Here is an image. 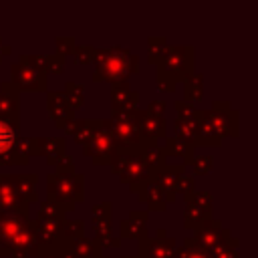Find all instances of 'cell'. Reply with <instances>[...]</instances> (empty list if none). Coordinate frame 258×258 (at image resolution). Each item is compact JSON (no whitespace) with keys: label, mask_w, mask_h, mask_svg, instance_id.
Wrapping results in <instances>:
<instances>
[{"label":"cell","mask_w":258,"mask_h":258,"mask_svg":"<svg viewBox=\"0 0 258 258\" xmlns=\"http://www.w3.org/2000/svg\"><path fill=\"white\" fill-rule=\"evenodd\" d=\"M95 83H127L131 75L139 73V56L129 52L127 48L113 46V48H95L93 56Z\"/></svg>","instance_id":"obj_1"},{"label":"cell","mask_w":258,"mask_h":258,"mask_svg":"<svg viewBox=\"0 0 258 258\" xmlns=\"http://www.w3.org/2000/svg\"><path fill=\"white\" fill-rule=\"evenodd\" d=\"M46 200L60 206L64 212H73L79 202L85 200V175H56L48 173L46 177Z\"/></svg>","instance_id":"obj_2"},{"label":"cell","mask_w":258,"mask_h":258,"mask_svg":"<svg viewBox=\"0 0 258 258\" xmlns=\"http://www.w3.org/2000/svg\"><path fill=\"white\" fill-rule=\"evenodd\" d=\"M109 165H111V171L121 179V183H127L133 194H141L151 183L149 169L137 159V155L131 149L117 147Z\"/></svg>","instance_id":"obj_3"},{"label":"cell","mask_w":258,"mask_h":258,"mask_svg":"<svg viewBox=\"0 0 258 258\" xmlns=\"http://www.w3.org/2000/svg\"><path fill=\"white\" fill-rule=\"evenodd\" d=\"M194 62H196L194 46H167L165 54L155 67L159 77H165L177 85V81H183L187 75L194 73Z\"/></svg>","instance_id":"obj_4"},{"label":"cell","mask_w":258,"mask_h":258,"mask_svg":"<svg viewBox=\"0 0 258 258\" xmlns=\"http://www.w3.org/2000/svg\"><path fill=\"white\" fill-rule=\"evenodd\" d=\"M117 151V143L109 131L107 119H95V131L87 145H83V153L93 159L95 165H107L111 163V157Z\"/></svg>","instance_id":"obj_5"},{"label":"cell","mask_w":258,"mask_h":258,"mask_svg":"<svg viewBox=\"0 0 258 258\" xmlns=\"http://www.w3.org/2000/svg\"><path fill=\"white\" fill-rule=\"evenodd\" d=\"M137 111L129 113V115H111V119H107L109 131L117 143V147H125V149H133L143 145L147 139L141 137L139 125H137Z\"/></svg>","instance_id":"obj_6"},{"label":"cell","mask_w":258,"mask_h":258,"mask_svg":"<svg viewBox=\"0 0 258 258\" xmlns=\"http://www.w3.org/2000/svg\"><path fill=\"white\" fill-rule=\"evenodd\" d=\"M46 77L44 73L36 71L34 67L26 64L24 60H16L14 64H10V83L20 91H28V93H44L46 91Z\"/></svg>","instance_id":"obj_7"},{"label":"cell","mask_w":258,"mask_h":258,"mask_svg":"<svg viewBox=\"0 0 258 258\" xmlns=\"http://www.w3.org/2000/svg\"><path fill=\"white\" fill-rule=\"evenodd\" d=\"M212 123L218 129L220 137H238L240 131V115L236 109H232V105L228 101H214L212 103V111H210Z\"/></svg>","instance_id":"obj_8"},{"label":"cell","mask_w":258,"mask_h":258,"mask_svg":"<svg viewBox=\"0 0 258 258\" xmlns=\"http://www.w3.org/2000/svg\"><path fill=\"white\" fill-rule=\"evenodd\" d=\"M46 107H48V113H50L54 125L58 129H62L64 133H71L73 125H75V111L69 105L64 93L62 91H48L46 93Z\"/></svg>","instance_id":"obj_9"},{"label":"cell","mask_w":258,"mask_h":258,"mask_svg":"<svg viewBox=\"0 0 258 258\" xmlns=\"http://www.w3.org/2000/svg\"><path fill=\"white\" fill-rule=\"evenodd\" d=\"M185 171V165L183 163H165L161 165L159 169L151 171V183H155L163 196H165V202L171 204L175 200V187H177V179L183 175Z\"/></svg>","instance_id":"obj_10"},{"label":"cell","mask_w":258,"mask_h":258,"mask_svg":"<svg viewBox=\"0 0 258 258\" xmlns=\"http://www.w3.org/2000/svg\"><path fill=\"white\" fill-rule=\"evenodd\" d=\"M0 119L16 127L20 125V93L10 81L0 85Z\"/></svg>","instance_id":"obj_11"},{"label":"cell","mask_w":258,"mask_h":258,"mask_svg":"<svg viewBox=\"0 0 258 258\" xmlns=\"http://www.w3.org/2000/svg\"><path fill=\"white\" fill-rule=\"evenodd\" d=\"M139 93L129 87V83H117L111 87V111L113 115H129L137 111Z\"/></svg>","instance_id":"obj_12"},{"label":"cell","mask_w":258,"mask_h":258,"mask_svg":"<svg viewBox=\"0 0 258 258\" xmlns=\"http://www.w3.org/2000/svg\"><path fill=\"white\" fill-rule=\"evenodd\" d=\"M18 127L0 119V165H24L26 161L14 153V143L18 139Z\"/></svg>","instance_id":"obj_13"},{"label":"cell","mask_w":258,"mask_h":258,"mask_svg":"<svg viewBox=\"0 0 258 258\" xmlns=\"http://www.w3.org/2000/svg\"><path fill=\"white\" fill-rule=\"evenodd\" d=\"M10 214H28V204H24L10 181V173L0 175V220Z\"/></svg>","instance_id":"obj_14"},{"label":"cell","mask_w":258,"mask_h":258,"mask_svg":"<svg viewBox=\"0 0 258 258\" xmlns=\"http://www.w3.org/2000/svg\"><path fill=\"white\" fill-rule=\"evenodd\" d=\"M177 244L171 238H141L139 240V256L137 258H175Z\"/></svg>","instance_id":"obj_15"},{"label":"cell","mask_w":258,"mask_h":258,"mask_svg":"<svg viewBox=\"0 0 258 258\" xmlns=\"http://www.w3.org/2000/svg\"><path fill=\"white\" fill-rule=\"evenodd\" d=\"M137 125H139L141 137L147 139V141L157 143L161 137L167 135L165 117H157V115H149L147 111H139L137 113Z\"/></svg>","instance_id":"obj_16"},{"label":"cell","mask_w":258,"mask_h":258,"mask_svg":"<svg viewBox=\"0 0 258 258\" xmlns=\"http://www.w3.org/2000/svg\"><path fill=\"white\" fill-rule=\"evenodd\" d=\"M135 155H137V159L149 169V173L151 171H155V169H159L161 165H165L167 163V157H165V153H163V149H161V145L159 143H153V141H145L143 145H139V147H133L131 149Z\"/></svg>","instance_id":"obj_17"},{"label":"cell","mask_w":258,"mask_h":258,"mask_svg":"<svg viewBox=\"0 0 258 258\" xmlns=\"http://www.w3.org/2000/svg\"><path fill=\"white\" fill-rule=\"evenodd\" d=\"M91 212H93L91 226H93V232H95V240L103 242V240L111 238V202L95 204L91 208Z\"/></svg>","instance_id":"obj_18"},{"label":"cell","mask_w":258,"mask_h":258,"mask_svg":"<svg viewBox=\"0 0 258 258\" xmlns=\"http://www.w3.org/2000/svg\"><path fill=\"white\" fill-rule=\"evenodd\" d=\"M119 232L123 240H141L147 238V212H131L129 220H121Z\"/></svg>","instance_id":"obj_19"},{"label":"cell","mask_w":258,"mask_h":258,"mask_svg":"<svg viewBox=\"0 0 258 258\" xmlns=\"http://www.w3.org/2000/svg\"><path fill=\"white\" fill-rule=\"evenodd\" d=\"M222 224H220V220H216V218H212V220H208V222H204L200 228H196L194 230V242L202 248V250H212L216 244H220V234H222Z\"/></svg>","instance_id":"obj_20"},{"label":"cell","mask_w":258,"mask_h":258,"mask_svg":"<svg viewBox=\"0 0 258 258\" xmlns=\"http://www.w3.org/2000/svg\"><path fill=\"white\" fill-rule=\"evenodd\" d=\"M204 145V147H220L222 145V137L218 133V129L212 123L210 111H202L200 119H198V139H196V147Z\"/></svg>","instance_id":"obj_21"},{"label":"cell","mask_w":258,"mask_h":258,"mask_svg":"<svg viewBox=\"0 0 258 258\" xmlns=\"http://www.w3.org/2000/svg\"><path fill=\"white\" fill-rule=\"evenodd\" d=\"M10 181H12V187L16 191V196L24 202V204H32V202H38V194H36V173H20V175H12L10 173Z\"/></svg>","instance_id":"obj_22"},{"label":"cell","mask_w":258,"mask_h":258,"mask_svg":"<svg viewBox=\"0 0 258 258\" xmlns=\"http://www.w3.org/2000/svg\"><path fill=\"white\" fill-rule=\"evenodd\" d=\"M64 139L62 137H36V147H38V155L46 157L48 165H54L56 159L64 153Z\"/></svg>","instance_id":"obj_23"},{"label":"cell","mask_w":258,"mask_h":258,"mask_svg":"<svg viewBox=\"0 0 258 258\" xmlns=\"http://www.w3.org/2000/svg\"><path fill=\"white\" fill-rule=\"evenodd\" d=\"M165 157H181L183 159V165H189L191 159H194V145L183 141V139H177V137H167L165 139V145L161 147Z\"/></svg>","instance_id":"obj_24"},{"label":"cell","mask_w":258,"mask_h":258,"mask_svg":"<svg viewBox=\"0 0 258 258\" xmlns=\"http://www.w3.org/2000/svg\"><path fill=\"white\" fill-rule=\"evenodd\" d=\"M183 101L185 103H194V101H202L204 99V75L202 73H191L183 79Z\"/></svg>","instance_id":"obj_25"},{"label":"cell","mask_w":258,"mask_h":258,"mask_svg":"<svg viewBox=\"0 0 258 258\" xmlns=\"http://www.w3.org/2000/svg\"><path fill=\"white\" fill-rule=\"evenodd\" d=\"M137 198H139V202H145V206L149 210H153V212H165V208H167L165 196L155 183H149Z\"/></svg>","instance_id":"obj_26"},{"label":"cell","mask_w":258,"mask_h":258,"mask_svg":"<svg viewBox=\"0 0 258 258\" xmlns=\"http://www.w3.org/2000/svg\"><path fill=\"white\" fill-rule=\"evenodd\" d=\"M208 220H212V212L202 210V208H198V206H194V204H185L183 226H185L187 230H196V228H200V226H202L204 222H208Z\"/></svg>","instance_id":"obj_27"},{"label":"cell","mask_w":258,"mask_h":258,"mask_svg":"<svg viewBox=\"0 0 258 258\" xmlns=\"http://www.w3.org/2000/svg\"><path fill=\"white\" fill-rule=\"evenodd\" d=\"M93 131H95V119H81V121L75 119L71 135H73L77 145H87V141L91 139Z\"/></svg>","instance_id":"obj_28"},{"label":"cell","mask_w":258,"mask_h":258,"mask_svg":"<svg viewBox=\"0 0 258 258\" xmlns=\"http://www.w3.org/2000/svg\"><path fill=\"white\" fill-rule=\"evenodd\" d=\"M175 127V137L183 139L187 143H191L196 147V139H198V121H183V119H175L173 123Z\"/></svg>","instance_id":"obj_29"},{"label":"cell","mask_w":258,"mask_h":258,"mask_svg":"<svg viewBox=\"0 0 258 258\" xmlns=\"http://www.w3.org/2000/svg\"><path fill=\"white\" fill-rule=\"evenodd\" d=\"M167 40L163 36H149L147 38V60L151 64H157L161 60V56L165 54L167 50Z\"/></svg>","instance_id":"obj_30"},{"label":"cell","mask_w":258,"mask_h":258,"mask_svg":"<svg viewBox=\"0 0 258 258\" xmlns=\"http://www.w3.org/2000/svg\"><path fill=\"white\" fill-rule=\"evenodd\" d=\"M14 153L24 159L28 163L30 157H36L38 155V147H36V137H18L16 143H14Z\"/></svg>","instance_id":"obj_31"},{"label":"cell","mask_w":258,"mask_h":258,"mask_svg":"<svg viewBox=\"0 0 258 258\" xmlns=\"http://www.w3.org/2000/svg\"><path fill=\"white\" fill-rule=\"evenodd\" d=\"M85 222L83 220H67L64 218V222H62V226H60V232H62V238L67 240V242H75V240H81V238H85Z\"/></svg>","instance_id":"obj_32"},{"label":"cell","mask_w":258,"mask_h":258,"mask_svg":"<svg viewBox=\"0 0 258 258\" xmlns=\"http://www.w3.org/2000/svg\"><path fill=\"white\" fill-rule=\"evenodd\" d=\"M62 93H64L69 105L73 107V111L75 109H81L85 105V87L81 83H67Z\"/></svg>","instance_id":"obj_33"},{"label":"cell","mask_w":258,"mask_h":258,"mask_svg":"<svg viewBox=\"0 0 258 258\" xmlns=\"http://www.w3.org/2000/svg\"><path fill=\"white\" fill-rule=\"evenodd\" d=\"M175 258H208V252L202 250L194 242V238H187V240H183V246H179L175 250Z\"/></svg>","instance_id":"obj_34"},{"label":"cell","mask_w":258,"mask_h":258,"mask_svg":"<svg viewBox=\"0 0 258 258\" xmlns=\"http://www.w3.org/2000/svg\"><path fill=\"white\" fill-rule=\"evenodd\" d=\"M64 214H67V212H64L60 206H56V204L44 200V202L38 204V214H36V216L50 218V220H64Z\"/></svg>","instance_id":"obj_35"},{"label":"cell","mask_w":258,"mask_h":258,"mask_svg":"<svg viewBox=\"0 0 258 258\" xmlns=\"http://www.w3.org/2000/svg\"><path fill=\"white\" fill-rule=\"evenodd\" d=\"M189 165L194 167L196 175H206L214 169V159H212V155H194Z\"/></svg>","instance_id":"obj_36"},{"label":"cell","mask_w":258,"mask_h":258,"mask_svg":"<svg viewBox=\"0 0 258 258\" xmlns=\"http://www.w3.org/2000/svg\"><path fill=\"white\" fill-rule=\"evenodd\" d=\"M175 111H177V119H183V121H198L202 113L200 109H194V105L185 101H175Z\"/></svg>","instance_id":"obj_37"},{"label":"cell","mask_w":258,"mask_h":258,"mask_svg":"<svg viewBox=\"0 0 258 258\" xmlns=\"http://www.w3.org/2000/svg\"><path fill=\"white\" fill-rule=\"evenodd\" d=\"M185 204H194V206H198V208H202V210L212 212L214 198H212V194H210V191H194V194L185 200Z\"/></svg>","instance_id":"obj_38"},{"label":"cell","mask_w":258,"mask_h":258,"mask_svg":"<svg viewBox=\"0 0 258 258\" xmlns=\"http://www.w3.org/2000/svg\"><path fill=\"white\" fill-rule=\"evenodd\" d=\"M54 167H56V171H54L56 175H73V173H75V159H73V155L62 153V155L56 159Z\"/></svg>","instance_id":"obj_39"},{"label":"cell","mask_w":258,"mask_h":258,"mask_svg":"<svg viewBox=\"0 0 258 258\" xmlns=\"http://www.w3.org/2000/svg\"><path fill=\"white\" fill-rule=\"evenodd\" d=\"M56 56H62V58H67L69 54H73V50H75V38L73 36H56Z\"/></svg>","instance_id":"obj_40"},{"label":"cell","mask_w":258,"mask_h":258,"mask_svg":"<svg viewBox=\"0 0 258 258\" xmlns=\"http://www.w3.org/2000/svg\"><path fill=\"white\" fill-rule=\"evenodd\" d=\"M73 56H75L77 64H89V62H93L95 48H93V46H89V44H85V46H75Z\"/></svg>","instance_id":"obj_41"},{"label":"cell","mask_w":258,"mask_h":258,"mask_svg":"<svg viewBox=\"0 0 258 258\" xmlns=\"http://www.w3.org/2000/svg\"><path fill=\"white\" fill-rule=\"evenodd\" d=\"M208 258H240V254H238V250H232L220 242L212 250H208Z\"/></svg>","instance_id":"obj_42"},{"label":"cell","mask_w":258,"mask_h":258,"mask_svg":"<svg viewBox=\"0 0 258 258\" xmlns=\"http://www.w3.org/2000/svg\"><path fill=\"white\" fill-rule=\"evenodd\" d=\"M196 191V179H194V175H181L179 179H177V187H175V194H183V196H189V194H194Z\"/></svg>","instance_id":"obj_43"},{"label":"cell","mask_w":258,"mask_h":258,"mask_svg":"<svg viewBox=\"0 0 258 258\" xmlns=\"http://www.w3.org/2000/svg\"><path fill=\"white\" fill-rule=\"evenodd\" d=\"M64 69V58L62 56H56V54H48V62H46V75L52 73V75H60Z\"/></svg>","instance_id":"obj_44"},{"label":"cell","mask_w":258,"mask_h":258,"mask_svg":"<svg viewBox=\"0 0 258 258\" xmlns=\"http://www.w3.org/2000/svg\"><path fill=\"white\" fill-rule=\"evenodd\" d=\"M165 107H167V103L165 101H151L149 105H147V113L149 115H157V117H163V111H165Z\"/></svg>","instance_id":"obj_45"},{"label":"cell","mask_w":258,"mask_h":258,"mask_svg":"<svg viewBox=\"0 0 258 258\" xmlns=\"http://www.w3.org/2000/svg\"><path fill=\"white\" fill-rule=\"evenodd\" d=\"M99 244H101V248H103V252H105L107 248H119V246H121V240L111 236V238H107V240H103V242H99Z\"/></svg>","instance_id":"obj_46"},{"label":"cell","mask_w":258,"mask_h":258,"mask_svg":"<svg viewBox=\"0 0 258 258\" xmlns=\"http://www.w3.org/2000/svg\"><path fill=\"white\" fill-rule=\"evenodd\" d=\"M155 238H157V240H165V238H167V232H165V228H157V232H155Z\"/></svg>","instance_id":"obj_47"},{"label":"cell","mask_w":258,"mask_h":258,"mask_svg":"<svg viewBox=\"0 0 258 258\" xmlns=\"http://www.w3.org/2000/svg\"><path fill=\"white\" fill-rule=\"evenodd\" d=\"M10 258H32L28 252H14V254H10Z\"/></svg>","instance_id":"obj_48"},{"label":"cell","mask_w":258,"mask_h":258,"mask_svg":"<svg viewBox=\"0 0 258 258\" xmlns=\"http://www.w3.org/2000/svg\"><path fill=\"white\" fill-rule=\"evenodd\" d=\"M10 52H12V48L8 44H2V56H8Z\"/></svg>","instance_id":"obj_49"},{"label":"cell","mask_w":258,"mask_h":258,"mask_svg":"<svg viewBox=\"0 0 258 258\" xmlns=\"http://www.w3.org/2000/svg\"><path fill=\"white\" fill-rule=\"evenodd\" d=\"M40 258H60L58 254H44V256H40Z\"/></svg>","instance_id":"obj_50"},{"label":"cell","mask_w":258,"mask_h":258,"mask_svg":"<svg viewBox=\"0 0 258 258\" xmlns=\"http://www.w3.org/2000/svg\"><path fill=\"white\" fill-rule=\"evenodd\" d=\"M2 58H4V56H2V40H0V62H2Z\"/></svg>","instance_id":"obj_51"},{"label":"cell","mask_w":258,"mask_h":258,"mask_svg":"<svg viewBox=\"0 0 258 258\" xmlns=\"http://www.w3.org/2000/svg\"><path fill=\"white\" fill-rule=\"evenodd\" d=\"M121 258H135V256H121Z\"/></svg>","instance_id":"obj_52"},{"label":"cell","mask_w":258,"mask_h":258,"mask_svg":"<svg viewBox=\"0 0 258 258\" xmlns=\"http://www.w3.org/2000/svg\"><path fill=\"white\" fill-rule=\"evenodd\" d=\"M101 258H109V256H107V254H103V256H101Z\"/></svg>","instance_id":"obj_53"}]
</instances>
